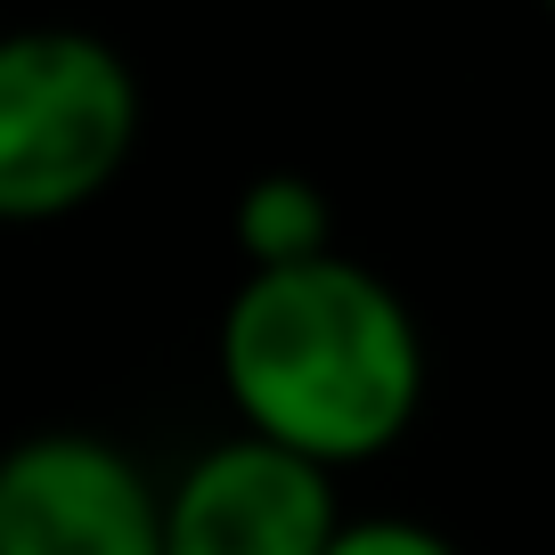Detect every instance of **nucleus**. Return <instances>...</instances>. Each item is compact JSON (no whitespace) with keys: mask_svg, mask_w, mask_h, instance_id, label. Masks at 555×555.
Instances as JSON below:
<instances>
[{"mask_svg":"<svg viewBox=\"0 0 555 555\" xmlns=\"http://www.w3.org/2000/svg\"><path fill=\"white\" fill-rule=\"evenodd\" d=\"M212 360L245 434L327 474L384 457L425 409V335L409 302L344 254L245 270Z\"/></svg>","mask_w":555,"mask_h":555,"instance_id":"f257e3e1","label":"nucleus"},{"mask_svg":"<svg viewBox=\"0 0 555 555\" xmlns=\"http://www.w3.org/2000/svg\"><path fill=\"white\" fill-rule=\"evenodd\" d=\"M139 139V82L82 25L0 34V221H66L106 196Z\"/></svg>","mask_w":555,"mask_h":555,"instance_id":"f03ea898","label":"nucleus"},{"mask_svg":"<svg viewBox=\"0 0 555 555\" xmlns=\"http://www.w3.org/2000/svg\"><path fill=\"white\" fill-rule=\"evenodd\" d=\"M0 555H164V490L99 434L0 450Z\"/></svg>","mask_w":555,"mask_h":555,"instance_id":"7ed1b4c3","label":"nucleus"},{"mask_svg":"<svg viewBox=\"0 0 555 555\" xmlns=\"http://www.w3.org/2000/svg\"><path fill=\"white\" fill-rule=\"evenodd\" d=\"M335 531V474L261 434L212 441L164 490V555H327Z\"/></svg>","mask_w":555,"mask_h":555,"instance_id":"20e7f679","label":"nucleus"},{"mask_svg":"<svg viewBox=\"0 0 555 555\" xmlns=\"http://www.w3.org/2000/svg\"><path fill=\"white\" fill-rule=\"evenodd\" d=\"M229 229H237L245 270H286V261L335 254V212H327V196H319L302 172H261L254 189L237 196Z\"/></svg>","mask_w":555,"mask_h":555,"instance_id":"39448f33","label":"nucleus"},{"mask_svg":"<svg viewBox=\"0 0 555 555\" xmlns=\"http://www.w3.org/2000/svg\"><path fill=\"white\" fill-rule=\"evenodd\" d=\"M327 555H457L441 531L425 522H400V515H376V522H344Z\"/></svg>","mask_w":555,"mask_h":555,"instance_id":"423d86ee","label":"nucleus"},{"mask_svg":"<svg viewBox=\"0 0 555 555\" xmlns=\"http://www.w3.org/2000/svg\"><path fill=\"white\" fill-rule=\"evenodd\" d=\"M547 17H555V0H547Z\"/></svg>","mask_w":555,"mask_h":555,"instance_id":"0eeeda50","label":"nucleus"}]
</instances>
